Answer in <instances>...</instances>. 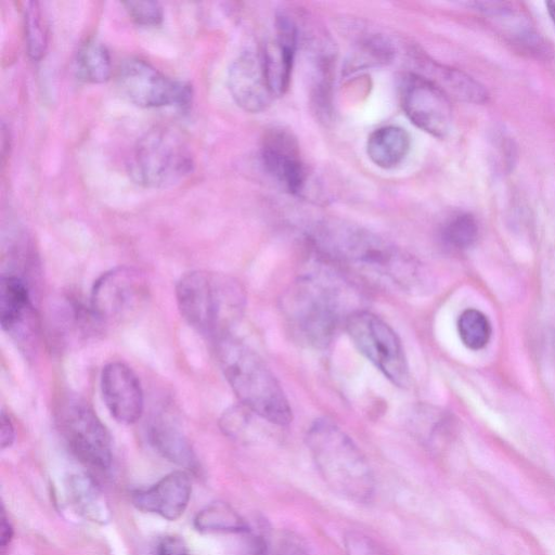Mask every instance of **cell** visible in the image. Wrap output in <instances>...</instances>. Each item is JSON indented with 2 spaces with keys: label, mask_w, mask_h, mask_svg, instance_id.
<instances>
[{
  "label": "cell",
  "mask_w": 555,
  "mask_h": 555,
  "mask_svg": "<svg viewBox=\"0 0 555 555\" xmlns=\"http://www.w3.org/2000/svg\"><path fill=\"white\" fill-rule=\"evenodd\" d=\"M308 240L324 262L374 285L408 294L425 287V272L416 258L365 228L323 221L310 231Z\"/></svg>",
  "instance_id": "obj_1"
},
{
  "label": "cell",
  "mask_w": 555,
  "mask_h": 555,
  "mask_svg": "<svg viewBox=\"0 0 555 555\" xmlns=\"http://www.w3.org/2000/svg\"><path fill=\"white\" fill-rule=\"evenodd\" d=\"M346 282L324 269L308 272L282 298V311L292 333L314 348H325L350 311Z\"/></svg>",
  "instance_id": "obj_2"
},
{
  "label": "cell",
  "mask_w": 555,
  "mask_h": 555,
  "mask_svg": "<svg viewBox=\"0 0 555 555\" xmlns=\"http://www.w3.org/2000/svg\"><path fill=\"white\" fill-rule=\"evenodd\" d=\"M176 297L183 319L215 343L231 335L245 308V293L240 282L206 270L181 276Z\"/></svg>",
  "instance_id": "obj_3"
},
{
  "label": "cell",
  "mask_w": 555,
  "mask_h": 555,
  "mask_svg": "<svg viewBox=\"0 0 555 555\" xmlns=\"http://www.w3.org/2000/svg\"><path fill=\"white\" fill-rule=\"evenodd\" d=\"M216 343L223 375L241 404L271 424H289V402L261 357L231 335Z\"/></svg>",
  "instance_id": "obj_4"
},
{
  "label": "cell",
  "mask_w": 555,
  "mask_h": 555,
  "mask_svg": "<svg viewBox=\"0 0 555 555\" xmlns=\"http://www.w3.org/2000/svg\"><path fill=\"white\" fill-rule=\"evenodd\" d=\"M307 444L325 483L337 494L354 502L372 498V469L350 437L328 420L315 421L307 433Z\"/></svg>",
  "instance_id": "obj_5"
},
{
  "label": "cell",
  "mask_w": 555,
  "mask_h": 555,
  "mask_svg": "<svg viewBox=\"0 0 555 555\" xmlns=\"http://www.w3.org/2000/svg\"><path fill=\"white\" fill-rule=\"evenodd\" d=\"M129 172L132 179L151 189H165L183 181L194 167L182 135L168 127H155L135 144Z\"/></svg>",
  "instance_id": "obj_6"
},
{
  "label": "cell",
  "mask_w": 555,
  "mask_h": 555,
  "mask_svg": "<svg viewBox=\"0 0 555 555\" xmlns=\"http://www.w3.org/2000/svg\"><path fill=\"white\" fill-rule=\"evenodd\" d=\"M56 424L66 446L78 461L100 470L109 468L111 436L88 402L75 396L64 398L56 409Z\"/></svg>",
  "instance_id": "obj_7"
},
{
  "label": "cell",
  "mask_w": 555,
  "mask_h": 555,
  "mask_svg": "<svg viewBox=\"0 0 555 555\" xmlns=\"http://www.w3.org/2000/svg\"><path fill=\"white\" fill-rule=\"evenodd\" d=\"M346 331L357 347L392 384L410 385V371L404 349L397 333L376 314L358 310L345 322Z\"/></svg>",
  "instance_id": "obj_8"
},
{
  "label": "cell",
  "mask_w": 555,
  "mask_h": 555,
  "mask_svg": "<svg viewBox=\"0 0 555 555\" xmlns=\"http://www.w3.org/2000/svg\"><path fill=\"white\" fill-rule=\"evenodd\" d=\"M116 86L122 98L140 107L184 106L192 96L188 83L167 77L137 57L120 63Z\"/></svg>",
  "instance_id": "obj_9"
},
{
  "label": "cell",
  "mask_w": 555,
  "mask_h": 555,
  "mask_svg": "<svg viewBox=\"0 0 555 555\" xmlns=\"http://www.w3.org/2000/svg\"><path fill=\"white\" fill-rule=\"evenodd\" d=\"M143 274L130 267H116L99 276L91 289L90 311L96 322H119L133 315L147 299Z\"/></svg>",
  "instance_id": "obj_10"
},
{
  "label": "cell",
  "mask_w": 555,
  "mask_h": 555,
  "mask_svg": "<svg viewBox=\"0 0 555 555\" xmlns=\"http://www.w3.org/2000/svg\"><path fill=\"white\" fill-rule=\"evenodd\" d=\"M401 106L406 117L421 130L446 137L452 125L450 98L418 73L405 74L400 83Z\"/></svg>",
  "instance_id": "obj_11"
},
{
  "label": "cell",
  "mask_w": 555,
  "mask_h": 555,
  "mask_svg": "<svg viewBox=\"0 0 555 555\" xmlns=\"http://www.w3.org/2000/svg\"><path fill=\"white\" fill-rule=\"evenodd\" d=\"M261 159L268 171L286 191L294 195L304 192L308 172L301 159L296 138L283 128L266 131Z\"/></svg>",
  "instance_id": "obj_12"
},
{
  "label": "cell",
  "mask_w": 555,
  "mask_h": 555,
  "mask_svg": "<svg viewBox=\"0 0 555 555\" xmlns=\"http://www.w3.org/2000/svg\"><path fill=\"white\" fill-rule=\"evenodd\" d=\"M100 386L111 415L121 424H133L143 413L144 397L135 373L125 363H107L101 372Z\"/></svg>",
  "instance_id": "obj_13"
},
{
  "label": "cell",
  "mask_w": 555,
  "mask_h": 555,
  "mask_svg": "<svg viewBox=\"0 0 555 555\" xmlns=\"http://www.w3.org/2000/svg\"><path fill=\"white\" fill-rule=\"evenodd\" d=\"M275 29V38L266 43L260 54L266 78L274 96L284 94L289 87L299 43L298 23L287 13L281 12L276 15Z\"/></svg>",
  "instance_id": "obj_14"
},
{
  "label": "cell",
  "mask_w": 555,
  "mask_h": 555,
  "mask_svg": "<svg viewBox=\"0 0 555 555\" xmlns=\"http://www.w3.org/2000/svg\"><path fill=\"white\" fill-rule=\"evenodd\" d=\"M228 86L235 103L246 112L259 113L272 102L260 54L242 52L231 64Z\"/></svg>",
  "instance_id": "obj_15"
},
{
  "label": "cell",
  "mask_w": 555,
  "mask_h": 555,
  "mask_svg": "<svg viewBox=\"0 0 555 555\" xmlns=\"http://www.w3.org/2000/svg\"><path fill=\"white\" fill-rule=\"evenodd\" d=\"M192 494L190 474L184 469L169 473L147 489L131 494L133 506L143 512L173 521L188 508Z\"/></svg>",
  "instance_id": "obj_16"
},
{
  "label": "cell",
  "mask_w": 555,
  "mask_h": 555,
  "mask_svg": "<svg viewBox=\"0 0 555 555\" xmlns=\"http://www.w3.org/2000/svg\"><path fill=\"white\" fill-rule=\"evenodd\" d=\"M35 314L27 283L17 274H2L0 282V324L17 339L35 330Z\"/></svg>",
  "instance_id": "obj_17"
},
{
  "label": "cell",
  "mask_w": 555,
  "mask_h": 555,
  "mask_svg": "<svg viewBox=\"0 0 555 555\" xmlns=\"http://www.w3.org/2000/svg\"><path fill=\"white\" fill-rule=\"evenodd\" d=\"M473 5L499 27L512 42L529 52H543L541 37L530 24L528 16L511 2L486 1Z\"/></svg>",
  "instance_id": "obj_18"
},
{
  "label": "cell",
  "mask_w": 555,
  "mask_h": 555,
  "mask_svg": "<svg viewBox=\"0 0 555 555\" xmlns=\"http://www.w3.org/2000/svg\"><path fill=\"white\" fill-rule=\"evenodd\" d=\"M416 62L423 72L420 75L437 85L449 98L476 104L488 100L486 88L462 70L437 63L421 53Z\"/></svg>",
  "instance_id": "obj_19"
},
{
  "label": "cell",
  "mask_w": 555,
  "mask_h": 555,
  "mask_svg": "<svg viewBox=\"0 0 555 555\" xmlns=\"http://www.w3.org/2000/svg\"><path fill=\"white\" fill-rule=\"evenodd\" d=\"M147 438L164 459L185 469H197L198 463L191 443L169 418L163 415L154 417L147 428Z\"/></svg>",
  "instance_id": "obj_20"
},
{
  "label": "cell",
  "mask_w": 555,
  "mask_h": 555,
  "mask_svg": "<svg viewBox=\"0 0 555 555\" xmlns=\"http://www.w3.org/2000/svg\"><path fill=\"white\" fill-rule=\"evenodd\" d=\"M67 496L83 518L106 524L111 519V508L96 481L87 474L70 475L66 482Z\"/></svg>",
  "instance_id": "obj_21"
},
{
  "label": "cell",
  "mask_w": 555,
  "mask_h": 555,
  "mask_svg": "<svg viewBox=\"0 0 555 555\" xmlns=\"http://www.w3.org/2000/svg\"><path fill=\"white\" fill-rule=\"evenodd\" d=\"M411 149L409 132L398 126H384L374 130L366 141V154L378 167L395 168L408 156Z\"/></svg>",
  "instance_id": "obj_22"
},
{
  "label": "cell",
  "mask_w": 555,
  "mask_h": 555,
  "mask_svg": "<svg viewBox=\"0 0 555 555\" xmlns=\"http://www.w3.org/2000/svg\"><path fill=\"white\" fill-rule=\"evenodd\" d=\"M75 65L77 76L87 82L102 83L111 77L109 52L102 42L95 39H89L80 46Z\"/></svg>",
  "instance_id": "obj_23"
},
{
  "label": "cell",
  "mask_w": 555,
  "mask_h": 555,
  "mask_svg": "<svg viewBox=\"0 0 555 555\" xmlns=\"http://www.w3.org/2000/svg\"><path fill=\"white\" fill-rule=\"evenodd\" d=\"M194 527L201 532H245L244 519L227 503L215 502L198 512Z\"/></svg>",
  "instance_id": "obj_24"
},
{
  "label": "cell",
  "mask_w": 555,
  "mask_h": 555,
  "mask_svg": "<svg viewBox=\"0 0 555 555\" xmlns=\"http://www.w3.org/2000/svg\"><path fill=\"white\" fill-rule=\"evenodd\" d=\"M457 332L468 349L480 350L489 343L492 330L488 318L481 311L469 308L460 314Z\"/></svg>",
  "instance_id": "obj_25"
},
{
  "label": "cell",
  "mask_w": 555,
  "mask_h": 555,
  "mask_svg": "<svg viewBox=\"0 0 555 555\" xmlns=\"http://www.w3.org/2000/svg\"><path fill=\"white\" fill-rule=\"evenodd\" d=\"M25 39L28 55L40 60L48 44V26L37 1L27 2L25 8Z\"/></svg>",
  "instance_id": "obj_26"
},
{
  "label": "cell",
  "mask_w": 555,
  "mask_h": 555,
  "mask_svg": "<svg viewBox=\"0 0 555 555\" xmlns=\"http://www.w3.org/2000/svg\"><path fill=\"white\" fill-rule=\"evenodd\" d=\"M478 223L468 212H461L447 220L441 230L442 241L455 249L470 247L478 237Z\"/></svg>",
  "instance_id": "obj_27"
},
{
  "label": "cell",
  "mask_w": 555,
  "mask_h": 555,
  "mask_svg": "<svg viewBox=\"0 0 555 555\" xmlns=\"http://www.w3.org/2000/svg\"><path fill=\"white\" fill-rule=\"evenodd\" d=\"M130 18L141 26H157L163 22V9L155 1L122 2Z\"/></svg>",
  "instance_id": "obj_28"
},
{
  "label": "cell",
  "mask_w": 555,
  "mask_h": 555,
  "mask_svg": "<svg viewBox=\"0 0 555 555\" xmlns=\"http://www.w3.org/2000/svg\"><path fill=\"white\" fill-rule=\"evenodd\" d=\"M344 545L347 555H387L375 541L358 531H349Z\"/></svg>",
  "instance_id": "obj_29"
},
{
  "label": "cell",
  "mask_w": 555,
  "mask_h": 555,
  "mask_svg": "<svg viewBox=\"0 0 555 555\" xmlns=\"http://www.w3.org/2000/svg\"><path fill=\"white\" fill-rule=\"evenodd\" d=\"M156 555H191L183 541L176 537L163 538L156 546Z\"/></svg>",
  "instance_id": "obj_30"
},
{
  "label": "cell",
  "mask_w": 555,
  "mask_h": 555,
  "mask_svg": "<svg viewBox=\"0 0 555 555\" xmlns=\"http://www.w3.org/2000/svg\"><path fill=\"white\" fill-rule=\"evenodd\" d=\"M15 440V429L13 423L5 412H1L0 422V444L1 449L10 448Z\"/></svg>",
  "instance_id": "obj_31"
},
{
  "label": "cell",
  "mask_w": 555,
  "mask_h": 555,
  "mask_svg": "<svg viewBox=\"0 0 555 555\" xmlns=\"http://www.w3.org/2000/svg\"><path fill=\"white\" fill-rule=\"evenodd\" d=\"M0 528H1V532H0V546L1 548H5L12 538H13V533H14V530H13V527L9 520V518L7 517L5 515V512L4 509L2 508V512H1V525H0Z\"/></svg>",
  "instance_id": "obj_32"
},
{
  "label": "cell",
  "mask_w": 555,
  "mask_h": 555,
  "mask_svg": "<svg viewBox=\"0 0 555 555\" xmlns=\"http://www.w3.org/2000/svg\"><path fill=\"white\" fill-rule=\"evenodd\" d=\"M278 555H310L302 546L294 541H282L278 548Z\"/></svg>",
  "instance_id": "obj_33"
},
{
  "label": "cell",
  "mask_w": 555,
  "mask_h": 555,
  "mask_svg": "<svg viewBox=\"0 0 555 555\" xmlns=\"http://www.w3.org/2000/svg\"><path fill=\"white\" fill-rule=\"evenodd\" d=\"M546 5H547V11L550 13V16L555 24V1L546 2Z\"/></svg>",
  "instance_id": "obj_34"
}]
</instances>
